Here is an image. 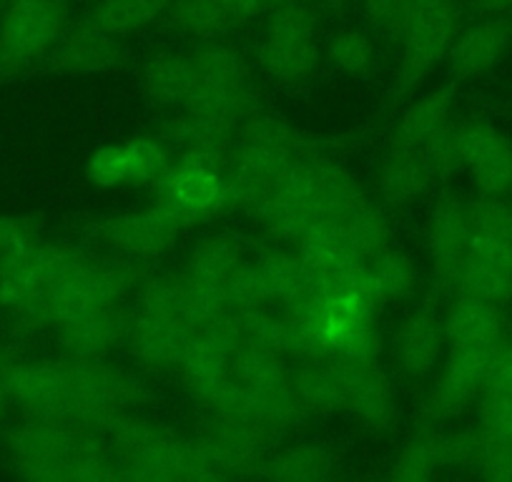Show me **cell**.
Listing matches in <instances>:
<instances>
[{
    "instance_id": "cell-42",
    "label": "cell",
    "mask_w": 512,
    "mask_h": 482,
    "mask_svg": "<svg viewBox=\"0 0 512 482\" xmlns=\"http://www.w3.org/2000/svg\"><path fill=\"white\" fill-rule=\"evenodd\" d=\"M216 3H219L226 13H231L236 21L246 23V21H254V18L267 16L277 0H216Z\"/></svg>"
},
{
    "instance_id": "cell-43",
    "label": "cell",
    "mask_w": 512,
    "mask_h": 482,
    "mask_svg": "<svg viewBox=\"0 0 512 482\" xmlns=\"http://www.w3.org/2000/svg\"><path fill=\"white\" fill-rule=\"evenodd\" d=\"M470 6L485 16H502L512 11V0H470Z\"/></svg>"
},
{
    "instance_id": "cell-22",
    "label": "cell",
    "mask_w": 512,
    "mask_h": 482,
    "mask_svg": "<svg viewBox=\"0 0 512 482\" xmlns=\"http://www.w3.org/2000/svg\"><path fill=\"white\" fill-rule=\"evenodd\" d=\"M344 410L362 427L372 432H384L395 425L397 407L392 387L384 370L374 359H352V382Z\"/></svg>"
},
{
    "instance_id": "cell-41",
    "label": "cell",
    "mask_w": 512,
    "mask_h": 482,
    "mask_svg": "<svg viewBox=\"0 0 512 482\" xmlns=\"http://www.w3.org/2000/svg\"><path fill=\"white\" fill-rule=\"evenodd\" d=\"M507 390H512V337H507L505 334L495 359H492L490 372H487V380H485V387H482L480 397L500 395V392H507Z\"/></svg>"
},
{
    "instance_id": "cell-7",
    "label": "cell",
    "mask_w": 512,
    "mask_h": 482,
    "mask_svg": "<svg viewBox=\"0 0 512 482\" xmlns=\"http://www.w3.org/2000/svg\"><path fill=\"white\" fill-rule=\"evenodd\" d=\"M262 66L269 78L297 83L319 66L317 18L307 0H277L267 13Z\"/></svg>"
},
{
    "instance_id": "cell-20",
    "label": "cell",
    "mask_w": 512,
    "mask_h": 482,
    "mask_svg": "<svg viewBox=\"0 0 512 482\" xmlns=\"http://www.w3.org/2000/svg\"><path fill=\"white\" fill-rule=\"evenodd\" d=\"M512 46V21L487 18L452 41L445 61L455 78H477L495 68Z\"/></svg>"
},
{
    "instance_id": "cell-27",
    "label": "cell",
    "mask_w": 512,
    "mask_h": 482,
    "mask_svg": "<svg viewBox=\"0 0 512 482\" xmlns=\"http://www.w3.org/2000/svg\"><path fill=\"white\" fill-rule=\"evenodd\" d=\"M452 91L440 88V91L425 93L415 103L402 111L395 129V146H407V149L430 151L447 131L452 129Z\"/></svg>"
},
{
    "instance_id": "cell-35",
    "label": "cell",
    "mask_w": 512,
    "mask_h": 482,
    "mask_svg": "<svg viewBox=\"0 0 512 482\" xmlns=\"http://www.w3.org/2000/svg\"><path fill=\"white\" fill-rule=\"evenodd\" d=\"M367 264L377 284L379 302H400L415 292L420 274L410 254L387 247L377 257L367 259Z\"/></svg>"
},
{
    "instance_id": "cell-12",
    "label": "cell",
    "mask_w": 512,
    "mask_h": 482,
    "mask_svg": "<svg viewBox=\"0 0 512 482\" xmlns=\"http://www.w3.org/2000/svg\"><path fill=\"white\" fill-rule=\"evenodd\" d=\"M0 390L8 402L41 420H66L71 415V382L66 367L48 362L6 365L0 372Z\"/></svg>"
},
{
    "instance_id": "cell-18",
    "label": "cell",
    "mask_w": 512,
    "mask_h": 482,
    "mask_svg": "<svg viewBox=\"0 0 512 482\" xmlns=\"http://www.w3.org/2000/svg\"><path fill=\"white\" fill-rule=\"evenodd\" d=\"M53 68L73 76H96L108 73L126 61L121 41L111 33L101 31L91 21L76 28H66L61 41L51 51Z\"/></svg>"
},
{
    "instance_id": "cell-28",
    "label": "cell",
    "mask_w": 512,
    "mask_h": 482,
    "mask_svg": "<svg viewBox=\"0 0 512 482\" xmlns=\"http://www.w3.org/2000/svg\"><path fill=\"white\" fill-rule=\"evenodd\" d=\"M445 342L450 347H465V344L487 342V339L502 337V314L500 304H492L475 294H457L455 302L447 309L442 319Z\"/></svg>"
},
{
    "instance_id": "cell-17",
    "label": "cell",
    "mask_w": 512,
    "mask_h": 482,
    "mask_svg": "<svg viewBox=\"0 0 512 482\" xmlns=\"http://www.w3.org/2000/svg\"><path fill=\"white\" fill-rule=\"evenodd\" d=\"M191 327L179 317L134 307L128 314L126 342L131 354L149 370H169L176 365Z\"/></svg>"
},
{
    "instance_id": "cell-10",
    "label": "cell",
    "mask_w": 512,
    "mask_h": 482,
    "mask_svg": "<svg viewBox=\"0 0 512 482\" xmlns=\"http://www.w3.org/2000/svg\"><path fill=\"white\" fill-rule=\"evenodd\" d=\"M502 339H505V334L497 339H487V342L450 347V357L442 367L440 380L435 382V387L427 392L425 402H422V417L427 422L455 417L472 397L480 395Z\"/></svg>"
},
{
    "instance_id": "cell-37",
    "label": "cell",
    "mask_w": 512,
    "mask_h": 482,
    "mask_svg": "<svg viewBox=\"0 0 512 482\" xmlns=\"http://www.w3.org/2000/svg\"><path fill=\"white\" fill-rule=\"evenodd\" d=\"M480 450H477L472 477L490 482H512V440L490 437L480 432Z\"/></svg>"
},
{
    "instance_id": "cell-45",
    "label": "cell",
    "mask_w": 512,
    "mask_h": 482,
    "mask_svg": "<svg viewBox=\"0 0 512 482\" xmlns=\"http://www.w3.org/2000/svg\"><path fill=\"white\" fill-rule=\"evenodd\" d=\"M6 405H8V397L6 392L0 390V417H3V412H6Z\"/></svg>"
},
{
    "instance_id": "cell-11",
    "label": "cell",
    "mask_w": 512,
    "mask_h": 482,
    "mask_svg": "<svg viewBox=\"0 0 512 482\" xmlns=\"http://www.w3.org/2000/svg\"><path fill=\"white\" fill-rule=\"evenodd\" d=\"M457 166L470 171L482 196L500 199L512 194V141L485 121H470L455 129Z\"/></svg>"
},
{
    "instance_id": "cell-2",
    "label": "cell",
    "mask_w": 512,
    "mask_h": 482,
    "mask_svg": "<svg viewBox=\"0 0 512 482\" xmlns=\"http://www.w3.org/2000/svg\"><path fill=\"white\" fill-rule=\"evenodd\" d=\"M299 161V141L274 118H251L234 146L229 174V206L259 214Z\"/></svg>"
},
{
    "instance_id": "cell-5",
    "label": "cell",
    "mask_w": 512,
    "mask_h": 482,
    "mask_svg": "<svg viewBox=\"0 0 512 482\" xmlns=\"http://www.w3.org/2000/svg\"><path fill=\"white\" fill-rule=\"evenodd\" d=\"M78 257L81 254L63 244L36 239L21 254L0 262V309L36 322L46 299L71 272Z\"/></svg>"
},
{
    "instance_id": "cell-14",
    "label": "cell",
    "mask_w": 512,
    "mask_h": 482,
    "mask_svg": "<svg viewBox=\"0 0 512 482\" xmlns=\"http://www.w3.org/2000/svg\"><path fill=\"white\" fill-rule=\"evenodd\" d=\"M184 226L166 209L154 206L144 211H128L98 226V234L123 259L146 262L169 252Z\"/></svg>"
},
{
    "instance_id": "cell-19",
    "label": "cell",
    "mask_w": 512,
    "mask_h": 482,
    "mask_svg": "<svg viewBox=\"0 0 512 482\" xmlns=\"http://www.w3.org/2000/svg\"><path fill=\"white\" fill-rule=\"evenodd\" d=\"M126 327L128 314H123L121 304H108V307L81 309V312L61 319L53 329L58 332L68 354L103 357L126 339Z\"/></svg>"
},
{
    "instance_id": "cell-36",
    "label": "cell",
    "mask_w": 512,
    "mask_h": 482,
    "mask_svg": "<svg viewBox=\"0 0 512 482\" xmlns=\"http://www.w3.org/2000/svg\"><path fill=\"white\" fill-rule=\"evenodd\" d=\"M329 61L347 76H364L377 61V48L372 38L359 28H342L329 38Z\"/></svg>"
},
{
    "instance_id": "cell-21",
    "label": "cell",
    "mask_w": 512,
    "mask_h": 482,
    "mask_svg": "<svg viewBox=\"0 0 512 482\" xmlns=\"http://www.w3.org/2000/svg\"><path fill=\"white\" fill-rule=\"evenodd\" d=\"M254 264L269 307L294 309L299 304L309 302L319 292L317 279L312 277L307 262L299 252L267 249L259 257H254Z\"/></svg>"
},
{
    "instance_id": "cell-13",
    "label": "cell",
    "mask_w": 512,
    "mask_h": 482,
    "mask_svg": "<svg viewBox=\"0 0 512 482\" xmlns=\"http://www.w3.org/2000/svg\"><path fill=\"white\" fill-rule=\"evenodd\" d=\"M171 156L159 141L131 139L123 144H108L88 159L86 176L96 186H146L159 184L171 169Z\"/></svg>"
},
{
    "instance_id": "cell-8",
    "label": "cell",
    "mask_w": 512,
    "mask_h": 482,
    "mask_svg": "<svg viewBox=\"0 0 512 482\" xmlns=\"http://www.w3.org/2000/svg\"><path fill=\"white\" fill-rule=\"evenodd\" d=\"M156 189L161 209L169 211L181 226L199 224L229 206L226 174H221L219 161L209 156H179Z\"/></svg>"
},
{
    "instance_id": "cell-24",
    "label": "cell",
    "mask_w": 512,
    "mask_h": 482,
    "mask_svg": "<svg viewBox=\"0 0 512 482\" xmlns=\"http://www.w3.org/2000/svg\"><path fill=\"white\" fill-rule=\"evenodd\" d=\"M249 259L251 257L241 249L239 241L226 239V236H209V239H201L191 249L189 259H186V274L199 284H204L206 289L219 294L234 309L231 292H234L236 279L244 272Z\"/></svg>"
},
{
    "instance_id": "cell-15",
    "label": "cell",
    "mask_w": 512,
    "mask_h": 482,
    "mask_svg": "<svg viewBox=\"0 0 512 482\" xmlns=\"http://www.w3.org/2000/svg\"><path fill=\"white\" fill-rule=\"evenodd\" d=\"M470 239V206L460 199H442L427 226V254L440 287H460Z\"/></svg>"
},
{
    "instance_id": "cell-47",
    "label": "cell",
    "mask_w": 512,
    "mask_h": 482,
    "mask_svg": "<svg viewBox=\"0 0 512 482\" xmlns=\"http://www.w3.org/2000/svg\"><path fill=\"white\" fill-rule=\"evenodd\" d=\"M8 362H6V357H3V352H0V372H3V367H6Z\"/></svg>"
},
{
    "instance_id": "cell-30",
    "label": "cell",
    "mask_w": 512,
    "mask_h": 482,
    "mask_svg": "<svg viewBox=\"0 0 512 482\" xmlns=\"http://www.w3.org/2000/svg\"><path fill=\"white\" fill-rule=\"evenodd\" d=\"M447 472V437L435 430H420L400 447L390 465L397 482H427Z\"/></svg>"
},
{
    "instance_id": "cell-16",
    "label": "cell",
    "mask_w": 512,
    "mask_h": 482,
    "mask_svg": "<svg viewBox=\"0 0 512 482\" xmlns=\"http://www.w3.org/2000/svg\"><path fill=\"white\" fill-rule=\"evenodd\" d=\"M256 216L269 234L284 241H299L314 221L322 219L312 179H309L307 159L297 161V166L289 171L287 179L279 184V189L269 196V201Z\"/></svg>"
},
{
    "instance_id": "cell-33",
    "label": "cell",
    "mask_w": 512,
    "mask_h": 482,
    "mask_svg": "<svg viewBox=\"0 0 512 482\" xmlns=\"http://www.w3.org/2000/svg\"><path fill=\"white\" fill-rule=\"evenodd\" d=\"M334 221L339 224V231L349 247L362 259L377 257L382 249L390 247V221L372 201L362 199Z\"/></svg>"
},
{
    "instance_id": "cell-25",
    "label": "cell",
    "mask_w": 512,
    "mask_h": 482,
    "mask_svg": "<svg viewBox=\"0 0 512 482\" xmlns=\"http://www.w3.org/2000/svg\"><path fill=\"white\" fill-rule=\"evenodd\" d=\"M442 342H445V329L435 309L430 304L415 309L400 327L395 342L397 365L402 375L410 380H422L430 375L440 359Z\"/></svg>"
},
{
    "instance_id": "cell-39",
    "label": "cell",
    "mask_w": 512,
    "mask_h": 482,
    "mask_svg": "<svg viewBox=\"0 0 512 482\" xmlns=\"http://www.w3.org/2000/svg\"><path fill=\"white\" fill-rule=\"evenodd\" d=\"M480 432L512 440V390L480 397Z\"/></svg>"
},
{
    "instance_id": "cell-31",
    "label": "cell",
    "mask_w": 512,
    "mask_h": 482,
    "mask_svg": "<svg viewBox=\"0 0 512 482\" xmlns=\"http://www.w3.org/2000/svg\"><path fill=\"white\" fill-rule=\"evenodd\" d=\"M144 86L151 101L161 106H184L194 88V61L186 53H159L146 63Z\"/></svg>"
},
{
    "instance_id": "cell-46",
    "label": "cell",
    "mask_w": 512,
    "mask_h": 482,
    "mask_svg": "<svg viewBox=\"0 0 512 482\" xmlns=\"http://www.w3.org/2000/svg\"><path fill=\"white\" fill-rule=\"evenodd\" d=\"M425 3H430V0H410L412 11H415V8H420V6H425Z\"/></svg>"
},
{
    "instance_id": "cell-40",
    "label": "cell",
    "mask_w": 512,
    "mask_h": 482,
    "mask_svg": "<svg viewBox=\"0 0 512 482\" xmlns=\"http://www.w3.org/2000/svg\"><path fill=\"white\" fill-rule=\"evenodd\" d=\"M38 239L36 229L28 219L11 214H0V262L16 257Z\"/></svg>"
},
{
    "instance_id": "cell-48",
    "label": "cell",
    "mask_w": 512,
    "mask_h": 482,
    "mask_svg": "<svg viewBox=\"0 0 512 482\" xmlns=\"http://www.w3.org/2000/svg\"><path fill=\"white\" fill-rule=\"evenodd\" d=\"M507 209H510V219H512V201H510V204H507Z\"/></svg>"
},
{
    "instance_id": "cell-32",
    "label": "cell",
    "mask_w": 512,
    "mask_h": 482,
    "mask_svg": "<svg viewBox=\"0 0 512 482\" xmlns=\"http://www.w3.org/2000/svg\"><path fill=\"white\" fill-rule=\"evenodd\" d=\"M169 13L176 31L201 43L221 41L241 26L216 0H174Z\"/></svg>"
},
{
    "instance_id": "cell-34",
    "label": "cell",
    "mask_w": 512,
    "mask_h": 482,
    "mask_svg": "<svg viewBox=\"0 0 512 482\" xmlns=\"http://www.w3.org/2000/svg\"><path fill=\"white\" fill-rule=\"evenodd\" d=\"M174 0H101L93 11L91 23L111 36L121 38L151 26L156 18L171 11Z\"/></svg>"
},
{
    "instance_id": "cell-9",
    "label": "cell",
    "mask_w": 512,
    "mask_h": 482,
    "mask_svg": "<svg viewBox=\"0 0 512 482\" xmlns=\"http://www.w3.org/2000/svg\"><path fill=\"white\" fill-rule=\"evenodd\" d=\"M460 6L457 0H430L415 8L400 38V58H397L395 78L400 88L420 86L440 61H445L452 41H455Z\"/></svg>"
},
{
    "instance_id": "cell-26",
    "label": "cell",
    "mask_w": 512,
    "mask_h": 482,
    "mask_svg": "<svg viewBox=\"0 0 512 482\" xmlns=\"http://www.w3.org/2000/svg\"><path fill=\"white\" fill-rule=\"evenodd\" d=\"M435 174V166L425 151L392 146L377 169L379 196L395 206H405L425 194Z\"/></svg>"
},
{
    "instance_id": "cell-38",
    "label": "cell",
    "mask_w": 512,
    "mask_h": 482,
    "mask_svg": "<svg viewBox=\"0 0 512 482\" xmlns=\"http://www.w3.org/2000/svg\"><path fill=\"white\" fill-rule=\"evenodd\" d=\"M364 18L384 38L400 41L412 16L410 0H362Z\"/></svg>"
},
{
    "instance_id": "cell-23",
    "label": "cell",
    "mask_w": 512,
    "mask_h": 482,
    "mask_svg": "<svg viewBox=\"0 0 512 482\" xmlns=\"http://www.w3.org/2000/svg\"><path fill=\"white\" fill-rule=\"evenodd\" d=\"M349 382H352V359L342 357H312V362L299 367L297 375L292 377L297 400L307 415L344 410Z\"/></svg>"
},
{
    "instance_id": "cell-29",
    "label": "cell",
    "mask_w": 512,
    "mask_h": 482,
    "mask_svg": "<svg viewBox=\"0 0 512 482\" xmlns=\"http://www.w3.org/2000/svg\"><path fill=\"white\" fill-rule=\"evenodd\" d=\"M339 460L319 445H292L264 457L256 477L279 482H319L337 472Z\"/></svg>"
},
{
    "instance_id": "cell-44",
    "label": "cell",
    "mask_w": 512,
    "mask_h": 482,
    "mask_svg": "<svg viewBox=\"0 0 512 482\" xmlns=\"http://www.w3.org/2000/svg\"><path fill=\"white\" fill-rule=\"evenodd\" d=\"M324 6L327 8H334V11H339V8H347V6H352L354 0H322Z\"/></svg>"
},
{
    "instance_id": "cell-3",
    "label": "cell",
    "mask_w": 512,
    "mask_h": 482,
    "mask_svg": "<svg viewBox=\"0 0 512 482\" xmlns=\"http://www.w3.org/2000/svg\"><path fill=\"white\" fill-rule=\"evenodd\" d=\"M457 292L492 304L512 299V219L502 201L485 196L470 206V239Z\"/></svg>"
},
{
    "instance_id": "cell-1",
    "label": "cell",
    "mask_w": 512,
    "mask_h": 482,
    "mask_svg": "<svg viewBox=\"0 0 512 482\" xmlns=\"http://www.w3.org/2000/svg\"><path fill=\"white\" fill-rule=\"evenodd\" d=\"M6 467L33 482L123 480L121 462L101 435L66 420L31 417L6 437Z\"/></svg>"
},
{
    "instance_id": "cell-6",
    "label": "cell",
    "mask_w": 512,
    "mask_h": 482,
    "mask_svg": "<svg viewBox=\"0 0 512 482\" xmlns=\"http://www.w3.org/2000/svg\"><path fill=\"white\" fill-rule=\"evenodd\" d=\"M66 0H8L0 18V71L16 73L51 56L68 28Z\"/></svg>"
},
{
    "instance_id": "cell-4",
    "label": "cell",
    "mask_w": 512,
    "mask_h": 482,
    "mask_svg": "<svg viewBox=\"0 0 512 482\" xmlns=\"http://www.w3.org/2000/svg\"><path fill=\"white\" fill-rule=\"evenodd\" d=\"M194 88L184 111L239 131L249 121L251 93L244 58L224 41L201 43L194 53Z\"/></svg>"
}]
</instances>
